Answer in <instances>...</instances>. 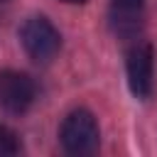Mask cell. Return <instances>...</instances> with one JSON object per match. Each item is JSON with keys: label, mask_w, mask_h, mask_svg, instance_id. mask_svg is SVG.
Returning a JSON list of instances; mask_svg holds the SVG:
<instances>
[{"label": "cell", "mask_w": 157, "mask_h": 157, "mask_svg": "<svg viewBox=\"0 0 157 157\" xmlns=\"http://www.w3.org/2000/svg\"><path fill=\"white\" fill-rule=\"evenodd\" d=\"M59 140H61V147L69 155H91V152H96L98 142H101V130H98L96 118L83 108L71 110L61 123Z\"/></svg>", "instance_id": "6da1fadb"}, {"label": "cell", "mask_w": 157, "mask_h": 157, "mask_svg": "<svg viewBox=\"0 0 157 157\" xmlns=\"http://www.w3.org/2000/svg\"><path fill=\"white\" fill-rule=\"evenodd\" d=\"M20 42L27 56L37 64H49L61 49L59 29L47 17H29L20 29Z\"/></svg>", "instance_id": "7a4b0ae2"}, {"label": "cell", "mask_w": 157, "mask_h": 157, "mask_svg": "<svg viewBox=\"0 0 157 157\" xmlns=\"http://www.w3.org/2000/svg\"><path fill=\"white\" fill-rule=\"evenodd\" d=\"M34 98H37V86L27 74L12 69L0 71V105L7 113L22 115L25 110H29Z\"/></svg>", "instance_id": "3957f363"}, {"label": "cell", "mask_w": 157, "mask_h": 157, "mask_svg": "<svg viewBox=\"0 0 157 157\" xmlns=\"http://www.w3.org/2000/svg\"><path fill=\"white\" fill-rule=\"evenodd\" d=\"M128 86L132 96L147 98L152 91V76H155V52L147 42H135L128 52Z\"/></svg>", "instance_id": "277c9868"}, {"label": "cell", "mask_w": 157, "mask_h": 157, "mask_svg": "<svg viewBox=\"0 0 157 157\" xmlns=\"http://www.w3.org/2000/svg\"><path fill=\"white\" fill-rule=\"evenodd\" d=\"M137 15V7H118L115 5V12H113V29L120 34V37H137L140 32V20H135Z\"/></svg>", "instance_id": "5b68a950"}, {"label": "cell", "mask_w": 157, "mask_h": 157, "mask_svg": "<svg viewBox=\"0 0 157 157\" xmlns=\"http://www.w3.org/2000/svg\"><path fill=\"white\" fill-rule=\"evenodd\" d=\"M17 152H20V140H17V135H15L10 128L0 125V157H12V155H17Z\"/></svg>", "instance_id": "8992f818"}, {"label": "cell", "mask_w": 157, "mask_h": 157, "mask_svg": "<svg viewBox=\"0 0 157 157\" xmlns=\"http://www.w3.org/2000/svg\"><path fill=\"white\" fill-rule=\"evenodd\" d=\"M145 0H113V5H118V7H140Z\"/></svg>", "instance_id": "52a82bcc"}, {"label": "cell", "mask_w": 157, "mask_h": 157, "mask_svg": "<svg viewBox=\"0 0 157 157\" xmlns=\"http://www.w3.org/2000/svg\"><path fill=\"white\" fill-rule=\"evenodd\" d=\"M64 2H69V5H81V2H86V0H64Z\"/></svg>", "instance_id": "ba28073f"}, {"label": "cell", "mask_w": 157, "mask_h": 157, "mask_svg": "<svg viewBox=\"0 0 157 157\" xmlns=\"http://www.w3.org/2000/svg\"><path fill=\"white\" fill-rule=\"evenodd\" d=\"M0 2H10V0H0Z\"/></svg>", "instance_id": "9c48e42d"}]
</instances>
